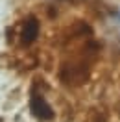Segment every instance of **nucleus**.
<instances>
[{
  "label": "nucleus",
  "instance_id": "obj_1",
  "mask_svg": "<svg viewBox=\"0 0 120 122\" xmlns=\"http://www.w3.org/2000/svg\"><path fill=\"white\" fill-rule=\"evenodd\" d=\"M37 33H39V22H37V19L30 17V19L22 24V28H20V41H22L24 45H30V43L35 41Z\"/></svg>",
  "mask_w": 120,
  "mask_h": 122
},
{
  "label": "nucleus",
  "instance_id": "obj_2",
  "mask_svg": "<svg viewBox=\"0 0 120 122\" xmlns=\"http://www.w3.org/2000/svg\"><path fill=\"white\" fill-rule=\"evenodd\" d=\"M30 107H31V113L35 115V117H39V118H43V120L52 118V109L48 107V104H46L39 94H33V96H31Z\"/></svg>",
  "mask_w": 120,
  "mask_h": 122
}]
</instances>
